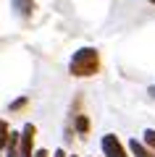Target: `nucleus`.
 <instances>
[{
    "mask_svg": "<svg viewBox=\"0 0 155 157\" xmlns=\"http://www.w3.org/2000/svg\"><path fill=\"white\" fill-rule=\"evenodd\" d=\"M100 147H103V155L105 157H129L126 149H124V144L118 141V136H113V134L103 136V139H100Z\"/></svg>",
    "mask_w": 155,
    "mask_h": 157,
    "instance_id": "f03ea898",
    "label": "nucleus"
},
{
    "mask_svg": "<svg viewBox=\"0 0 155 157\" xmlns=\"http://www.w3.org/2000/svg\"><path fill=\"white\" fill-rule=\"evenodd\" d=\"M145 144L155 152V128H147V131H145Z\"/></svg>",
    "mask_w": 155,
    "mask_h": 157,
    "instance_id": "1a4fd4ad",
    "label": "nucleus"
},
{
    "mask_svg": "<svg viewBox=\"0 0 155 157\" xmlns=\"http://www.w3.org/2000/svg\"><path fill=\"white\" fill-rule=\"evenodd\" d=\"M34 157H50V155H47L45 149H37V152H34Z\"/></svg>",
    "mask_w": 155,
    "mask_h": 157,
    "instance_id": "9d476101",
    "label": "nucleus"
},
{
    "mask_svg": "<svg viewBox=\"0 0 155 157\" xmlns=\"http://www.w3.org/2000/svg\"><path fill=\"white\" fill-rule=\"evenodd\" d=\"M29 105V97H18L16 102H11L8 105V113H16V110H24V107Z\"/></svg>",
    "mask_w": 155,
    "mask_h": 157,
    "instance_id": "0eeeda50",
    "label": "nucleus"
},
{
    "mask_svg": "<svg viewBox=\"0 0 155 157\" xmlns=\"http://www.w3.org/2000/svg\"><path fill=\"white\" fill-rule=\"evenodd\" d=\"M71 157H76V155H71Z\"/></svg>",
    "mask_w": 155,
    "mask_h": 157,
    "instance_id": "ddd939ff",
    "label": "nucleus"
},
{
    "mask_svg": "<svg viewBox=\"0 0 155 157\" xmlns=\"http://www.w3.org/2000/svg\"><path fill=\"white\" fill-rule=\"evenodd\" d=\"M129 149H132L134 157H155L153 149H147L145 141H137V139H129Z\"/></svg>",
    "mask_w": 155,
    "mask_h": 157,
    "instance_id": "423d86ee",
    "label": "nucleus"
},
{
    "mask_svg": "<svg viewBox=\"0 0 155 157\" xmlns=\"http://www.w3.org/2000/svg\"><path fill=\"white\" fill-rule=\"evenodd\" d=\"M3 152H6L3 157H24L21 155V134H11V136H8Z\"/></svg>",
    "mask_w": 155,
    "mask_h": 157,
    "instance_id": "39448f33",
    "label": "nucleus"
},
{
    "mask_svg": "<svg viewBox=\"0 0 155 157\" xmlns=\"http://www.w3.org/2000/svg\"><path fill=\"white\" fill-rule=\"evenodd\" d=\"M53 157H66V152H63V149H55V155H53Z\"/></svg>",
    "mask_w": 155,
    "mask_h": 157,
    "instance_id": "9b49d317",
    "label": "nucleus"
},
{
    "mask_svg": "<svg viewBox=\"0 0 155 157\" xmlns=\"http://www.w3.org/2000/svg\"><path fill=\"white\" fill-rule=\"evenodd\" d=\"M11 8L16 11V16L18 18H32V13H34V0H11Z\"/></svg>",
    "mask_w": 155,
    "mask_h": 157,
    "instance_id": "20e7f679",
    "label": "nucleus"
},
{
    "mask_svg": "<svg viewBox=\"0 0 155 157\" xmlns=\"http://www.w3.org/2000/svg\"><path fill=\"white\" fill-rule=\"evenodd\" d=\"M76 131H79V134H87V131H89L87 115H76Z\"/></svg>",
    "mask_w": 155,
    "mask_h": 157,
    "instance_id": "6e6552de",
    "label": "nucleus"
},
{
    "mask_svg": "<svg viewBox=\"0 0 155 157\" xmlns=\"http://www.w3.org/2000/svg\"><path fill=\"white\" fill-rule=\"evenodd\" d=\"M100 71V52L97 47H79L68 60V73L76 78H87L95 76Z\"/></svg>",
    "mask_w": 155,
    "mask_h": 157,
    "instance_id": "f257e3e1",
    "label": "nucleus"
},
{
    "mask_svg": "<svg viewBox=\"0 0 155 157\" xmlns=\"http://www.w3.org/2000/svg\"><path fill=\"white\" fill-rule=\"evenodd\" d=\"M147 94H150V97H155V86H150V89H147Z\"/></svg>",
    "mask_w": 155,
    "mask_h": 157,
    "instance_id": "f8f14e48",
    "label": "nucleus"
},
{
    "mask_svg": "<svg viewBox=\"0 0 155 157\" xmlns=\"http://www.w3.org/2000/svg\"><path fill=\"white\" fill-rule=\"evenodd\" d=\"M34 134H37L34 123H24V128H21V155H24V157H34V155H32Z\"/></svg>",
    "mask_w": 155,
    "mask_h": 157,
    "instance_id": "7ed1b4c3",
    "label": "nucleus"
}]
</instances>
